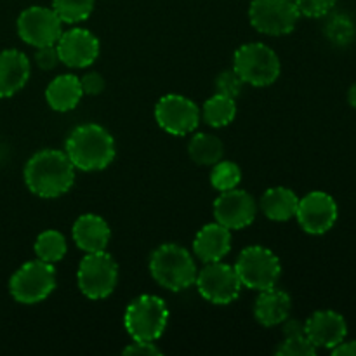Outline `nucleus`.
Instances as JSON below:
<instances>
[{
	"label": "nucleus",
	"instance_id": "5701e85b",
	"mask_svg": "<svg viewBox=\"0 0 356 356\" xmlns=\"http://www.w3.org/2000/svg\"><path fill=\"white\" fill-rule=\"evenodd\" d=\"M188 155L197 165L212 167L222 160L225 145L221 139L209 132H197L188 143Z\"/></svg>",
	"mask_w": 356,
	"mask_h": 356
},
{
	"label": "nucleus",
	"instance_id": "2f4dec72",
	"mask_svg": "<svg viewBox=\"0 0 356 356\" xmlns=\"http://www.w3.org/2000/svg\"><path fill=\"white\" fill-rule=\"evenodd\" d=\"M35 63L38 65V68L45 70H54L56 66L61 63L59 59V52L54 45H44V47H37V52H35Z\"/></svg>",
	"mask_w": 356,
	"mask_h": 356
},
{
	"label": "nucleus",
	"instance_id": "a878e982",
	"mask_svg": "<svg viewBox=\"0 0 356 356\" xmlns=\"http://www.w3.org/2000/svg\"><path fill=\"white\" fill-rule=\"evenodd\" d=\"M96 0H52V9L66 24H76L89 19Z\"/></svg>",
	"mask_w": 356,
	"mask_h": 356
},
{
	"label": "nucleus",
	"instance_id": "39448f33",
	"mask_svg": "<svg viewBox=\"0 0 356 356\" xmlns=\"http://www.w3.org/2000/svg\"><path fill=\"white\" fill-rule=\"evenodd\" d=\"M233 70L245 83L254 87H268L278 80L282 65L278 54L270 45L250 42L240 45L235 51Z\"/></svg>",
	"mask_w": 356,
	"mask_h": 356
},
{
	"label": "nucleus",
	"instance_id": "f704fd0d",
	"mask_svg": "<svg viewBox=\"0 0 356 356\" xmlns=\"http://www.w3.org/2000/svg\"><path fill=\"white\" fill-rule=\"evenodd\" d=\"M282 332H284V337L302 336L305 334V323L294 318H287L282 323Z\"/></svg>",
	"mask_w": 356,
	"mask_h": 356
},
{
	"label": "nucleus",
	"instance_id": "72a5a7b5",
	"mask_svg": "<svg viewBox=\"0 0 356 356\" xmlns=\"http://www.w3.org/2000/svg\"><path fill=\"white\" fill-rule=\"evenodd\" d=\"M124 355L131 356H153V355H162V350L155 344V341H132L129 346L122 350Z\"/></svg>",
	"mask_w": 356,
	"mask_h": 356
},
{
	"label": "nucleus",
	"instance_id": "7ed1b4c3",
	"mask_svg": "<svg viewBox=\"0 0 356 356\" xmlns=\"http://www.w3.org/2000/svg\"><path fill=\"white\" fill-rule=\"evenodd\" d=\"M149 273L160 287L181 292L195 285L198 270L190 250L179 243H162L149 256Z\"/></svg>",
	"mask_w": 356,
	"mask_h": 356
},
{
	"label": "nucleus",
	"instance_id": "2eb2a0df",
	"mask_svg": "<svg viewBox=\"0 0 356 356\" xmlns=\"http://www.w3.org/2000/svg\"><path fill=\"white\" fill-rule=\"evenodd\" d=\"M59 59L70 68H87L94 65L101 51L99 38L86 28H72L63 31L56 42Z\"/></svg>",
	"mask_w": 356,
	"mask_h": 356
},
{
	"label": "nucleus",
	"instance_id": "412c9836",
	"mask_svg": "<svg viewBox=\"0 0 356 356\" xmlns=\"http://www.w3.org/2000/svg\"><path fill=\"white\" fill-rule=\"evenodd\" d=\"M83 96L80 79L73 73L58 75L45 89V101L49 106L59 113H66L76 108Z\"/></svg>",
	"mask_w": 356,
	"mask_h": 356
},
{
	"label": "nucleus",
	"instance_id": "7c9ffc66",
	"mask_svg": "<svg viewBox=\"0 0 356 356\" xmlns=\"http://www.w3.org/2000/svg\"><path fill=\"white\" fill-rule=\"evenodd\" d=\"M301 16L306 17H323L334 9L337 0H294Z\"/></svg>",
	"mask_w": 356,
	"mask_h": 356
},
{
	"label": "nucleus",
	"instance_id": "9d476101",
	"mask_svg": "<svg viewBox=\"0 0 356 356\" xmlns=\"http://www.w3.org/2000/svg\"><path fill=\"white\" fill-rule=\"evenodd\" d=\"M299 17L301 13L294 0H252L249 7L250 24L259 33L273 37L292 33Z\"/></svg>",
	"mask_w": 356,
	"mask_h": 356
},
{
	"label": "nucleus",
	"instance_id": "393cba45",
	"mask_svg": "<svg viewBox=\"0 0 356 356\" xmlns=\"http://www.w3.org/2000/svg\"><path fill=\"white\" fill-rule=\"evenodd\" d=\"M35 254L37 259L45 261L49 264H56L68 252V243L65 235L58 229H45L35 240Z\"/></svg>",
	"mask_w": 356,
	"mask_h": 356
},
{
	"label": "nucleus",
	"instance_id": "c85d7f7f",
	"mask_svg": "<svg viewBox=\"0 0 356 356\" xmlns=\"http://www.w3.org/2000/svg\"><path fill=\"white\" fill-rule=\"evenodd\" d=\"M316 351L318 350L315 344L306 337V334H302V336L285 337L275 353L278 356H315Z\"/></svg>",
	"mask_w": 356,
	"mask_h": 356
},
{
	"label": "nucleus",
	"instance_id": "0eeeda50",
	"mask_svg": "<svg viewBox=\"0 0 356 356\" xmlns=\"http://www.w3.org/2000/svg\"><path fill=\"white\" fill-rule=\"evenodd\" d=\"M56 289L54 264L35 259L17 268L9 280V292L19 305H38Z\"/></svg>",
	"mask_w": 356,
	"mask_h": 356
},
{
	"label": "nucleus",
	"instance_id": "e433bc0d",
	"mask_svg": "<svg viewBox=\"0 0 356 356\" xmlns=\"http://www.w3.org/2000/svg\"><path fill=\"white\" fill-rule=\"evenodd\" d=\"M348 103H350L351 108H355L356 110V83L348 89Z\"/></svg>",
	"mask_w": 356,
	"mask_h": 356
},
{
	"label": "nucleus",
	"instance_id": "cd10ccee",
	"mask_svg": "<svg viewBox=\"0 0 356 356\" xmlns=\"http://www.w3.org/2000/svg\"><path fill=\"white\" fill-rule=\"evenodd\" d=\"M325 35H327V38H329V40L336 45L350 44L355 37L353 21H351L348 16L337 14V16H334L332 19L327 23Z\"/></svg>",
	"mask_w": 356,
	"mask_h": 356
},
{
	"label": "nucleus",
	"instance_id": "b1692460",
	"mask_svg": "<svg viewBox=\"0 0 356 356\" xmlns=\"http://www.w3.org/2000/svg\"><path fill=\"white\" fill-rule=\"evenodd\" d=\"M200 115L205 120V124L211 125V127H226V125L232 124L236 117V99L225 96V94L216 92L214 96H211L205 101Z\"/></svg>",
	"mask_w": 356,
	"mask_h": 356
},
{
	"label": "nucleus",
	"instance_id": "9b49d317",
	"mask_svg": "<svg viewBox=\"0 0 356 356\" xmlns=\"http://www.w3.org/2000/svg\"><path fill=\"white\" fill-rule=\"evenodd\" d=\"M63 21L52 7L31 6L17 17V35L31 47L54 45L63 33Z\"/></svg>",
	"mask_w": 356,
	"mask_h": 356
},
{
	"label": "nucleus",
	"instance_id": "f3484780",
	"mask_svg": "<svg viewBox=\"0 0 356 356\" xmlns=\"http://www.w3.org/2000/svg\"><path fill=\"white\" fill-rule=\"evenodd\" d=\"M232 250V229L216 222H209L195 235L193 254L202 263L222 261Z\"/></svg>",
	"mask_w": 356,
	"mask_h": 356
},
{
	"label": "nucleus",
	"instance_id": "dca6fc26",
	"mask_svg": "<svg viewBox=\"0 0 356 356\" xmlns=\"http://www.w3.org/2000/svg\"><path fill=\"white\" fill-rule=\"evenodd\" d=\"M305 334L315 344L316 350H332L341 341L346 339L348 323L341 313L334 309H320L305 322Z\"/></svg>",
	"mask_w": 356,
	"mask_h": 356
},
{
	"label": "nucleus",
	"instance_id": "f03ea898",
	"mask_svg": "<svg viewBox=\"0 0 356 356\" xmlns=\"http://www.w3.org/2000/svg\"><path fill=\"white\" fill-rule=\"evenodd\" d=\"M65 153L75 169L83 172L103 170L117 155L115 139L103 125L82 124L70 132L65 143Z\"/></svg>",
	"mask_w": 356,
	"mask_h": 356
},
{
	"label": "nucleus",
	"instance_id": "4be33fe9",
	"mask_svg": "<svg viewBox=\"0 0 356 356\" xmlns=\"http://www.w3.org/2000/svg\"><path fill=\"white\" fill-rule=\"evenodd\" d=\"M299 197L285 186H273L268 188L263 193L259 202L261 212L266 216L270 221L285 222L296 218L298 212Z\"/></svg>",
	"mask_w": 356,
	"mask_h": 356
},
{
	"label": "nucleus",
	"instance_id": "c756f323",
	"mask_svg": "<svg viewBox=\"0 0 356 356\" xmlns=\"http://www.w3.org/2000/svg\"><path fill=\"white\" fill-rule=\"evenodd\" d=\"M243 86H245V82L240 79L235 70H225V72L216 76V92L225 94V96L233 97V99H236L242 94Z\"/></svg>",
	"mask_w": 356,
	"mask_h": 356
},
{
	"label": "nucleus",
	"instance_id": "4468645a",
	"mask_svg": "<svg viewBox=\"0 0 356 356\" xmlns=\"http://www.w3.org/2000/svg\"><path fill=\"white\" fill-rule=\"evenodd\" d=\"M257 216V202L245 190L221 191L214 200V218L219 225L232 232L243 229L254 222Z\"/></svg>",
	"mask_w": 356,
	"mask_h": 356
},
{
	"label": "nucleus",
	"instance_id": "1a4fd4ad",
	"mask_svg": "<svg viewBox=\"0 0 356 356\" xmlns=\"http://www.w3.org/2000/svg\"><path fill=\"white\" fill-rule=\"evenodd\" d=\"M195 285L205 301L218 306L235 302L243 287L235 266H229L222 261L205 263V266L197 273Z\"/></svg>",
	"mask_w": 356,
	"mask_h": 356
},
{
	"label": "nucleus",
	"instance_id": "f8f14e48",
	"mask_svg": "<svg viewBox=\"0 0 356 356\" xmlns=\"http://www.w3.org/2000/svg\"><path fill=\"white\" fill-rule=\"evenodd\" d=\"M200 108L190 97L165 94L155 106V120L170 136L191 134L200 124Z\"/></svg>",
	"mask_w": 356,
	"mask_h": 356
},
{
	"label": "nucleus",
	"instance_id": "473e14b6",
	"mask_svg": "<svg viewBox=\"0 0 356 356\" xmlns=\"http://www.w3.org/2000/svg\"><path fill=\"white\" fill-rule=\"evenodd\" d=\"M80 86L87 96H99L106 87V80L99 72H89L80 79Z\"/></svg>",
	"mask_w": 356,
	"mask_h": 356
},
{
	"label": "nucleus",
	"instance_id": "f257e3e1",
	"mask_svg": "<svg viewBox=\"0 0 356 356\" xmlns=\"http://www.w3.org/2000/svg\"><path fill=\"white\" fill-rule=\"evenodd\" d=\"M75 165L65 152L40 149L24 165V183L40 198H58L68 193L75 184Z\"/></svg>",
	"mask_w": 356,
	"mask_h": 356
},
{
	"label": "nucleus",
	"instance_id": "20e7f679",
	"mask_svg": "<svg viewBox=\"0 0 356 356\" xmlns=\"http://www.w3.org/2000/svg\"><path fill=\"white\" fill-rule=\"evenodd\" d=\"M169 308L162 298L153 294L139 296L129 302L124 327L132 341H156L167 329Z\"/></svg>",
	"mask_w": 356,
	"mask_h": 356
},
{
	"label": "nucleus",
	"instance_id": "c9c22d12",
	"mask_svg": "<svg viewBox=\"0 0 356 356\" xmlns=\"http://www.w3.org/2000/svg\"><path fill=\"white\" fill-rule=\"evenodd\" d=\"M330 353L334 356H356V341H341L330 350Z\"/></svg>",
	"mask_w": 356,
	"mask_h": 356
},
{
	"label": "nucleus",
	"instance_id": "6ab92c4d",
	"mask_svg": "<svg viewBox=\"0 0 356 356\" xmlns=\"http://www.w3.org/2000/svg\"><path fill=\"white\" fill-rule=\"evenodd\" d=\"M72 236L75 245L86 254L106 250L111 238L108 222L97 214H82L73 222Z\"/></svg>",
	"mask_w": 356,
	"mask_h": 356
},
{
	"label": "nucleus",
	"instance_id": "6e6552de",
	"mask_svg": "<svg viewBox=\"0 0 356 356\" xmlns=\"http://www.w3.org/2000/svg\"><path fill=\"white\" fill-rule=\"evenodd\" d=\"M76 284L87 299L101 301L113 294L118 284V264L106 250L86 254L79 264Z\"/></svg>",
	"mask_w": 356,
	"mask_h": 356
},
{
	"label": "nucleus",
	"instance_id": "aec40b11",
	"mask_svg": "<svg viewBox=\"0 0 356 356\" xmlns=\"http://www.w3.org/2000/svg\"><path fill=\"white\" fill-rule=\"evenodd\" d=\"M291 296L277 287L261 291L254 305V316L263 327L282 325L291 315Z\"/></svg>",
	"mask_w": 356,
	"mask_h": 356
},
{
	"label": "nucleus",
	"instance_id": "ddd939ff",
	"mask_svg": "<svg viewBox=\"0 0 356 356\" xmlns=\"http://www.w3.org/2000/svg\"><path fill=\"white\" fill-rule=\"evenodd\" d=\"M337 216H339V209H337L336 200L332 195L325 191H309L305 197L299 198L296 219L302 232L308 235H325L334 228Z\"/></svg>",
	"mask_w": 356,
	"mask_h": 356
},
{
	"label": "nucleus",
	"instance_id": "423d86ee",
	"mask_svg": "<svg viewBox=\"0 0 356 356\" xmlns=\"http://www.w3.org/2000/svg\"><path fill=\"white\" fill-rule=\"evenodd\" d=\"M235 270L243 287L261 292L277 287L282 264L273 250L263 245H250L238 254Z\"/></svg>",
	"mask_w": 356,
	"mask_h": 356
},
{
	"label": "nucleus",
	"instance_id": "bb28decb",
	"mask_svg": "<svg viewBox=\"0 0 356 356\" xmlns=\"http://www.w3.org/2000/svg\"><path fill=\"white\" fill-rule=\"evenodd\" d=\"M240 181H242V170H240L238 163L232 162V160H219L218 163L212 165L211 184L219 193L238 188Z\"/></svg>",
	"mask_w": 356,
	"mask_h": 356
},
{
	"label": "nucleus",
	"instance_id": "a211bd4d",
	"mask_svg": "<svg viewBox=\"0 0 356 356\" xmlns=\"http://www.w3.org/2000/svg\"><path fill=\"white\" fill-rule=\"evenodd\" d=\"M31 65L26 54L17 49H6L0 52V99L19 92L28 83Z\"/></svg>",
	"mask_w": 356,
	"mask_h": 356
}]
</instances>
